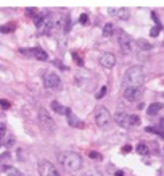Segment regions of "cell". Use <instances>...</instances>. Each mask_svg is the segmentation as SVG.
<instances>
[{
  "label": "cell",
  "mask_w": 164,
  "mask_h": 176,
  "mask_svg": "<svg viewBox=\"0 0 164 176\" xmlns=\"http://www.w3.org/2000/svg\"><path fill=\"white\" fill-rule=\"evenodd\" d=\"M137 152L140 155H148L150 154V149H148V146L145 144V142H140V144L137 146Z\"/></svg>",
  "instance_id": "obj_18"
},
{
  "label": "cell",
  "mask_w": 164,
  "mask_h": 176,
  "mask_svg": "<svg viewBox=\"0 0 164 176\" xmlns=\"http://www.w3.org/2000/svg\"><path fill=\"white\" fill-rule=\"evenodd\" d=\"M87 20H88V18H87V15H85V13H84V15H81V18H79V21H81L82 24H85V23H87Z\"/></svg>",
  "instance_id": "obj_32"
},
{
  "label": "cell",
  "mask_w": 164,
  "mask_h": 176,
  "mask_svg": "<svg viewBox=\"0 0 164 176\" xmlns=\"http://www.w3.org/2000/svg\"><path fill=\"white\" fill-rule=\"evenodd\" d=\"M13 142H15V137H13V136H8V137H7V141H5V146H7V147H10V144H13Z\"/></svg>",
  "instance_id": "obj_29"
},
{
  "label": "cell",
  "mask_w": 164,
  "mask_h": 176,
  "mask_svg": "<svg viewBox=\"0 0 164 176\" xmlns=\"http://www.w3.org/2000/svg\"><path fill=\"white\" fill-rule=\"evenodd\" d=\"M158 129H161V131H164V118L159 120V126H158Z\"/></svg>",
  "instance_id": "obj_33"
},
{
  "label": "cell",
  "mask_w": 164,
  "mask_h": 176,
  "mask_svg": "<svg viewBox=\"0 0 164 176\" xmlns=\"http://www.w3.org/2000/svg\"><path fill=\"white\" fill-rule=\"evenodd\" d=\"M53 65H57V66H58L60 69H61V71H64V69H68V66H66V65H63L61 62H60V60H55V62H53Z\"/></svg>",
  "instance_id": "obj_26"
},
{
  "label": "cell",
  "mask_w": 164,
  "mask_h": 176,
  "mask_svg": "<svg viewBox=\"0 0 164 176\" xmlns=\"http://www.w3.org/2000/svg\"><path fill=\"white\" fill-rule=\"evenodd\" d=\"M66 117H68V123H69V126H73V128H77V126H82V123H81V120H79L76 115H74V112L71 108H66Z\"/></svg>",
  "instance_id": "obj_12"
},
{
  "label": "cell",
  "mask_w": 164,
  "mask_h": 176,
  "mask_svg": "<svg viewBox=\"0 0 164 176\" xmlns=\"http://www.w3.org/2000/svg\"><path fill=\"white\" fill-rule=\"evenodd\" d=\"M111 120V115H110V110L105 108V107H98L97 112H95V121L98 126H106Z\"/></svg>",
  "instance_id": "obj_7"
},
{
  "label": "cell",
  "mask_w": 164,
  "mask_h": 176,
  "mask_svg": "<svg viewBox=\"0 0 164 176\" xmlns=\"http://www.w3.org/2000/svg\"><path fill=\"white\" fill-rule=\"evenodd\" d=\"M142 97V87H125L124 89V99L129 102H137Z\"/></svg>",
  "instance_id": "obj_9"
},
{
  "label": "cell",
  "mask_w": 164,
  "mask_h": 176,
  "mask_svg": "<svg viewBox=\"0 0 164 176\" xmlns=\"http://www.w3.org/2000/svg\"><path fill=\"white\" fill-rule=\"evenodd\" d=\"M0 105H2V108H10V102L8 100H0Z\"/></svg>",
  "instance_id": "obj_30"
},
{
  "label": "cell",
  "mask_w": 164,
  "mask_h": 176,
  "mask_svg": "<svg viewBox=\"0 0 164 176\" xmlns=\"http://www.w3.org/2000/svg\"><path fill=\"white\" fill-rule=\"evenodd\" d=\"M44 84L47 89L50 91H57L61 87V78H60L55 71H51V69H48V71L44 73Z\"/></svg>",
  "instance_id": "obj_4"
},
{
  "label": "cell",
  "mask_w": 164,
  "mask_h": 176,
  "mask_svg": "<svg viewBox=\"0 0 164 176\" xmlns=\"http://www.w3.org/2000/svg\"><path fill=\"white\" fill-rule=\"evenodd\" d=\"M116 176H124L122 171H116Z\"/></svg>",
  "instance_id": "obj_35"
},
{
  "label": "cell",
  "mask_w": 164,
  "mask_h": 176,
  "mask_svg": "<svg viewBox=\"0 0 164 176\" xmlns=\"http://www.w3.org/2000/svg\"><path fill=\"white\" fill-rule=\"evenodd\" d=\"M105 94H106V87H105V86H103V87H101V89H100V91H98V92H97V95H95V97H97V99H101V97H103V95H105Z\"/></svg>",
  "instance_id": "obj_27"
},
{
  "label": "cell",
  "mask_w": 164,
  "mask_h": 176,
  "mask_svg": "<svg viewBox=\"0 0 164 176\" xmlns=\"http://www.w3.org/2000/svg\"><path fill=\"white\" fill-rule=\"evenodd\" d=\"M116 123L122 128H130V126H138L140 124V118L137 115H127V113H116Z\"/></svg>",
  "instance_id": "obj_3"
},
{
  "label": "cell",
  "mask_w": 164,
  "mask_h": 176,
  "mask_svg": "<svg viewBox=\"0 0 164 176\" xmlns=\"http://www.w3.org/2000/svg\"><path fill=\"white\" fill-rule=\"evenodd\" d=\"M100 63L103 65V68H113L114 66V63H116V57L113 53H110V52H105V53H101L100 55Z\"/></svg>",
  "instance_id": "obj_11"
},
{
  "label": "cell",
  "mask_w": 164,
  "mask_h": 176,
  "mask_svg": "<svg viewBox=\"0 0 164 176\" xmlns=\"http://www.w3.org/2000/svg\"><path fill=\"white\" fill-rule=\"evenodd\" d=\"M51 110H53L55 113H58V115H64V113H66V108H64L63 105L60 104V102H57V100L51 102Z\"/></svg>",
  "instance_id": "obj_15"
},
{
  "label": "cell",
  "mask_w": 164,
  "mask_h": 176,
  "mask_svg": "<svg viewBox=\"0 0 164 176\" xmlns=\"http://www.w3.org/2000/svg\"><path fill=\"white\" fill-rule=\"evenodd\" d=\"M81 176H103L100 171H97V170H90V171H87V173H84Z\"/></svg>",
  "instance_id": "obj_23"
},
{
  "label": "cell",
  "mask_w": 164,
  "mask_h": 176,
  "mask_svg": "<svg viewBox=\"0 0 164 176\" xmlns=\"http://www.w3.org/2000/svg\"><path fill=\"white\" fill-rule=\"evenodd\" d=\"M5 171H7V174H8V176H24L20 170H16V168H10V166H5Z\"/></svg>",
  "instance_id": "obj_19"
},
{
  "label": "cell",
  "mask_w": 164,
  "mask_h": 176,
  "mask_svg": "<svg viewBox=\"0 0 164 176\" xmlns=\"http://www.w3.org/2000/svg\"><path fill=\"white\" fill-rule=\"evenodd\" d=\"M13 29H15V24L13 23H10V24H5L0 27V32H3V34H8V32H11Z\"/></svg>",
  "instance_id": "obj_21"
},
{
  "label": "cell",
  "mask_w": 164,
  "mask_h": 176,
  "mask_svg": "<svg viewBox=\"0 0 164 176\" xmlns=\"http://www.w3.org/2000/svg\"><path fill=\"white\" fill-rule=\"evenodd\" d=\"M5 124H0V139H2L3 136H5Z\"/></svg>",
  "instance_id": "obj_31"
},
{
  "label": "cell",
  "mask_w": 164,
  "mask_h": 176,
  "mask_svg": "<svg viewBox=\"0 0 164 176\" xmlns=\"http://www.w3.org/2000/svg\"><path fill=\"white\" fill-rule=\"evenodd\" d=\"M130 150H132V147H130V146H124V147H122V152H124V154H125V152H130Z\"/></svg>",
  "instance_id": "obj_34"
},
{
  "label": "cell",
  "mask_w": 164,
  "mask_h": 176,
  "mask_svg": "<svg viewBox=\"0 0 164 176\" xmlns=\"http://www.w3.org/2000/svg\"><path fill=\"white\" fill-rule=\"evenodd\" d=\"M145 81V73L140 66H132L124 75V86L125 87H142Z\"/></svg>",
  "instance_id": "obj_1"
},
{
  "label": "cell",
  "mask_w": 164,
  "mask_h": 176,
  "mask_svg": "<svg viewBox=\"0 0 164 176\" xmlns=\"http://www.w3.org/2000/svg\"><path fill=\"white\" fill-rule=\"evenodd\" d=\"M20 53H24V55H34L37 60H40V62H45V60H48V55H47L45 50L42 49H20Z\"/></svg>",
  "instance_id": "obj_10"
},
{
  "label": "cell",
  "mask_w": 164,
  "mask_h": 176,
  "mask_svg": "<svg viewBox=\"0 0 164 176\" xmlns=\"http://www.w3.org/2000/svg\"><path fill=\"white\" fill-rule=\"evenodd\" d=\"M37 123H39V126L44 129V131H47V133H51L55 129L53 120L50 118V115L47 113V110H44V108L39 110V118H37Z\"/></svg>",
  "instance_id": "obj_5"
},
{
  "label": "cell",
  "mask_w": 164,
  "mask_h": 176,
  "mask_svg": "<svg viewBox=\"0 0 164 176\" xmlns=\"http://www.w3.org/2000/svg\"><path fill=\"white\" fill-rule=\"evenodd\" d=\"M159 29H161V26H154L151 31H150V36H151V37H156V36L159 34Z\"/></svg>",
  "instance_id": "obj_24"
},
{
  "label": "cell",
  "mask_w": 164,
  "mask_h": 176,
  "mask_svg": "<svg viewBox=\"0 0 164 176\" xmlns=\"http://www.w3.org/2000/svg\"><path fill=\"white\" fill-rule=\"evenodd\" d=\"M113 34H114V24L113 23H106V24L103 26V36H105V37H111Z\"/></svg>",
  "instance_id": "obj_16"
},
{
  "label": "cell",
  "mask_w": 164,
  "mask_h": 176,
  "mask_svg": "<svg viewBox=\"0 0 164 176\" xmlns=\"http://www.w3.org/2000/svg\"><path fill=\"white\" fill-rule=\"evenodd\" d=\"M73 58H74V62H76V63H79V65H81V66L84 65L82 58H81V57H79V55H77V52H73Z\"/></svg>",
  "instance_id": "obj_25"
},
{
  "label": "cell",
  "mask_w": 164,
  "mask_h": 176,
  "mask_svg": "<svg viewBox=\"0 0 164 176\" xmlns=\"http://www.w3.org/2000/svg\"><path fill=\"white\" fill-rule=\"evenodd\" d=\"M118 42L119 47L124 53H129L132 50V42H130V36L124 31H118Z\"/></svg>",
  "instance_id": "obj_8"
},
{
  "label": "cell",
  "mask_w": 164,
  "mask_h": 176,
  "mask_svg": "<svg viewBox=\"0 0 164 176\" xmlns=\"http://www.w3.org/2000/svg\"><path fill=\"white\" fill-rule=\"evenodd\" d=\"M58 160L68 171H77L82 166V158L76 152H61L58 155Z\"/></svg>",
  "instance_id": "obj_2"
},
{
  "label": "cell",
  "mask_w": 164,
  "mask_h": 176,
  "mask_svg": "<svg viewBox=\"0 0 164 176\" xmlns=\"http://www.w3.org/2000/svg\"><path fill=\"white\" fill-rule=\"evenodd\" d=\"M137 45H138V49H142V50H151L153 49V45L150 42H147L145 39H138L137 40Z\"/></svg>",
  "instance_id": "obj_17"
},
{
  "label": "cell",
  "mask_w": 164,
  "mask_h": 176,
  "mask_svg": "<svg viewBox=\"0 0 164 176\" xmlns=\"http://www.w3.org/2000/svg\"><path fill=\"white\" fill-rule=\"evenodd\" d=\"M161 108H162V105L159 104V102H156V104H151L147 108V113L150 115V117H154V115H158L159 112H161Z\"/></svg>",
  "instance_id": "obj_14"
},
{
  "label": "cell",
  "mask_w": 164,
  "mask_h": 176,
  "mask_svg": "<svg viewBox=\"0 0 164 176\" xmlns=\"http://www.w3.org/2000/svg\"><path fill=\"white\" fill-rule=\"evenodd\" d=\"M26 13H27V15H32V16H37V15H39V13H37V10H36V8H26Z\"/></svg>",
  "instance_id": "obj_28"
},
{
  "label": "cell",
  "mask_w": 164,
  "mask_h": 176,
  "mask_svg": "<svg viewBox=\"0 0 164 176\" xmlns=\"http://www.w3.org/2000/svg\"><path fill=\"white\" fill-rule=\"evenodd\" d=\"M37 170H39V174L40 176H60V173L57 171V168H55L50 162H47V160L39 162Z\"/></svg>",
  "instance_id": "obj_6"
},
{
  "label": "cell",
  "mask_w": 164,
  "mask_h": 176,
  "mask_svg": "<svg viewBox=\"0 0 164 176\" xmlns=\"http://www.w3.org/2000/svg\"><path fill=\"white\" fill-rule=\"evenodd\" d=\"M34 24H36L37 29L40 31V27L44 26V16H42V15H37V16L34 18Z\"/></svg>",
  "instance_id": "obj_20"
},
{
  "label": "cell",
  "mask_w": 164,
  "mask_h": 176,
  "mask_svg": "<svg viewBox=\"0 0 164 176\" xmlns=\"http://www.w3.org/2000/svg\"><path fill=\"white\" fill-rule=\"evenodd\" d=\"M110 11L116 15V18H119V20H129L130 16V11L127 8H110Z\"/></svg>",
  "instance_id": "obj_13"
},
{
  "label": "cell",
  "mask_w": 164,
  "mask_h": 176,
  "mask_svg": "<svg viewBox=\"0 0 164 176\" xmlns=\"http://www.w3.org/2000/svg\"><path fill=\"white\" fill-rule=\"evenodd\" d=\"M88 157H90V158H93V160H101V158H103V157L98 154V152H93V150L88 152Z\"/></svg>",
  "instance_id": "obj_22"
}]
</instances>
